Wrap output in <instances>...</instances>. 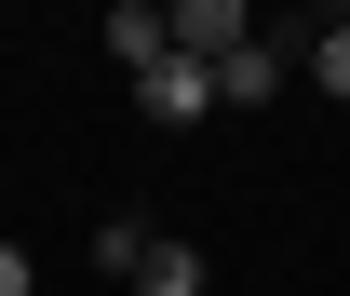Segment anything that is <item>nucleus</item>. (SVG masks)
<instances>
[{
    "mask_svg": "<svg viewBox=\"0 0 350 296\" xmlns=\"http://www.w3.org/2000/svg\"><path fill=\"white\" fill-rule=\"evenodd\" d=\"M135 108H148V135H189L202 108H216V68H202V54H162V68L135 81Z\"/></svg>",
    "mask_w": 350,
    "mask_h": 296,
    "instance_id": "nucleus-1",
    "label": "nucleus"
},
{
    "mask_svg": "<svg viewBox=\"0 0 350 296\" xmlns=\"http://www.w3.org/2000/svg\"><path fill=\"white\" fill-rule=\"evenodd\" d=\"M135 296H202V243H148V269H135Z\"/></svg>",
    "mask_w": 350,
    "mask_h": 296,
    "instance_id": "nucleus-5",
    "label": "nucleus"
},
{
    "mask_svg": "<svg viewBox=\"0 0 350 296\" xmlns=\"http://www.w3.org/2000/svg\"><path fill=\"white\" fill-rule=\"evenodd\" d=\"M94 41H108V54L135 68V81H148V68L175 54V14H162V0H108V27H94Z\"/></svg>",
    "mask_w": 350,
    "mask_h": 296,
    "instance_id": "nucleus-3",
    "label": "nucleus"
},
{
    "mask_svg": "<svg viewBox=\"0 0 350 296\" xmlns=\"http://www.w3.org/2000/svg\"><path fill=\"white\" fill-rule=\"evenodd\" d=\"M310 94H337V108H350V14L310 27Z\"/></svg>",
    "mask_w": 350,
    "mask_h": 296,
    "instance_id": "nucleus-6",
    "label": "nucleus"
},
{
    "mask_svg": "<svg viewBox=\"0 0 350 296\" xmlns=\"http://www.w3.org/2000/svg\"><path fill=\"white\" fill-rule=\"evenodd\" d=\"M148 243H162L148 215H94V269H122V283H135V269H148Z\"/></svg>",
    "mask_w": 350,
    "mask_h": 296,
    "instance_id": "nucleus-4",
    "label": "nucleus"
},
{
    "mask_svg": "<svg viewBox=\"0 0 350 296\" xmlns=\"http://www.w3.org/2000/svg\"><path fill=\"white\" fill-rule=\"evenodd\" d=\"M175 14V54H202V68H229V54L256 41V14H243V0H162Z\"/></svg>",
    "mask_w": 350,
    "mask_h": 296,
    "instance_id": "nucleus-2",
    "label": "nucleus"
},
{
    "mask_svg": "<svg viewBox=\"0 0 350 296\" xmlns=\"http://www.w3.org/2000/svg\"><path fill=\"white\" fill-rule=\"evenodd\" d=\"M0 296H41V269H27V256H14V243H0Z\"/></svg>",
    "mask_w": 350,
    "mask_h": 296,
    "instance_id": "nucleus-7",
    "label": "nucleus"
}]
</instances>
